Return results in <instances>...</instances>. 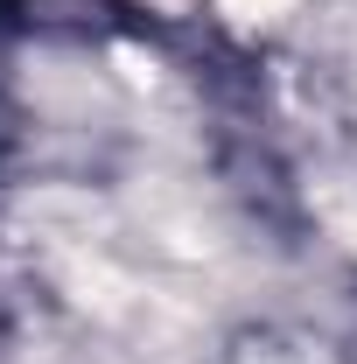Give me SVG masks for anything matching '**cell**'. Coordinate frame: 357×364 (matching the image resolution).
<instances>
[{"label":"cell","instance_id":"obj_1","mask_svg":"<svg viewBox=\"0 0 357 364\" xmlns=\"http://www.w3.org/2000/svg\"><path fill=\"white\" fill-rule=\"evenodd\" d=\"M322 218H329V231H336V238L357 252V189H351V182L322 189Z\"/></svg>","mask_w":357,"mask_h":364},{"label":"cell","instance_id":"obj_2","mask_svg":"<svg viewBox=\"0 0 357 364\" xmlns=\"http://www.w3.org/2000/svg\"><path fill=\"white\" fill-rule=\"evenodd\" d=\"M231 21H245V28H260V21H273V14H287L294 0H218Z\"/></svg>","mask_w":357,"mask_h":364}]
</instances>
